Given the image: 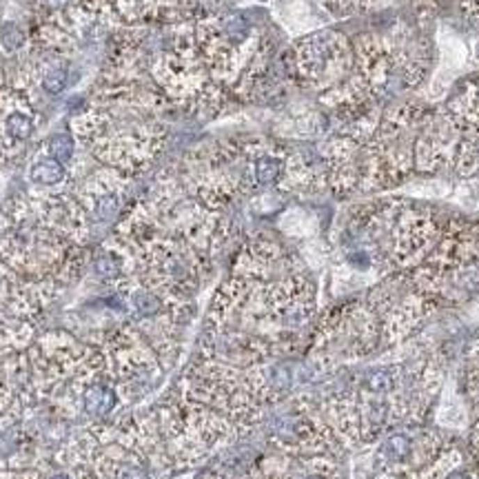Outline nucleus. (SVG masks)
<instances>
[{"mask_svg": "<svg viewBox=\"0 0 479 479\" xmlns=\"http://www.w3.org/2000/svg\"><path fill=\"white\" fill-rule=\"evenodd\" d=\"M116 406V395L107 386H91L85 393V411L89 415H107L113 411Z\"/></svg>", "mask_w": 479, "mask_h": 479, "instance_id": "1", "label": "nucleus"}, {"mask_svg": "<svg viewBox=\"0 0 479 479\" xmlns=\"http://www.w3.org/2000/svg\"><path fill=\"white\" fill-rule=\"evenodd\" d=\"M29 178L33 180V182H38V184H56V182H60V180L65 178V169L56 158L40 160L38 164L31 166Z\"/></svg>", "mask_w": 479, "mask_h": 479, "instance_id": "2", "label": "nucleus"}, {"mask_svg": "<svg viewBox=\"0 0 479 479\" xmlns=\"http://www.w3.org/2000/svg\"><path fill=\"white\" fill-rule=\"evenodd\" d=\"M5 131H7V136L14 138V140H27L33 131V123H31L29 116L14 111V113H9L5 120Z\"/></svg>", "mask_w": 479, "mask_h": 479, "instance_id": "3", "label": "nucleus"}, {"mask_svg": "<svg viewBox=\"0 0 479 479\" xmlns=\"http://www.w3.org/2000/svg\"><path fill=\"white\" fill-rule=\"evenodd\" d=\"M49 151L58 162H67L74 155V140L65 134H58L49 142Z\"/></svg>", "mask_w": 479, "mask_h": 479, "instance_id": "4", "label": "nucleus"}, {"mask_svg": "<svg viewBox=\"0 0 479 479\" xmlns=\"http://www.w3.org/2000/svg\"><path fill=\"white\" fill-rule=\"evenodd\" d=\"M93 269H95V275L102 280H113L118 278V273H120V267H118V260L109 253H104L100 256L98 260L93 262Z\"/></svg>", "mask_w": 479, "mask_h": 479, "instance_id": "5", "label": "nucleus"}, {"mask_svg": "<svg viewBox=\"0 0 479 479\" xmlns=\"http://www.w3.org/2000/svg\"><path fill=\"white\" fill-rule=\"evenodd\" d=\"M65 85H67V71L65 69H54L42 80V87L49 93H60L65 89Z\"/></svg>", "mask_w": 479, "mask_h": 479, "instance_id": "6", "label": "nucleus"}, {"mask_svg": "<svg viewBox=\"0 0 479 479\" xmlns=\"http://www.w3.org/2000/svg\"><path fill=\"white\" fill-rule=\"evenodd\" d=\"M120 209V202L116 196H104L100 202H98V207H95V213H98V218L100 220H111L113 215L118 213Z\"/></svg>", "mask_w": 479, "mask_h": 479, "instance_id": "7", "label": "nucleus"}, {"mask_svg": "<svg viewBox=\"0 0 479 479\" xmlns=\"http://www.w3.org/2000/svg\"><path fill=\"white\" fill-rule=\"evenodd\" d=\"M411 446H409V439L402 437V435H395L388 439V453L393 460H404L406 455H409Z\"/></svg>", "mask_w": 479, "mask_h": 479, "instance_id": "8", "label": "nucleus"}, {"mask_svg": "<svg viewBox=\"0 0 479 479\" xmlns=\"http://www.w3.org/2000/svg\"><path fill=\"white\" fill-rule=\"evenodd\" d=\"M368 386L373 391H388L391 388V377L386 373H373L368 377Z\"/></svg>", "mask_w": 479, "mask_h": 479, "instance_id": "9", "label": "nucleus"}, {"mask_svg": "<svg viewBox=\"0 0 479 479\" xmlns=\"http://www.w3.org/2000/svg\"><path fill=\"white\" fill-rule=\"evenodd\" d=\"M3 38H5V45L9 47V49H16V47L22 42V33H20L16 27L7 25V27H5V31H3Z\"/></svg>", "mask_w": 479, "mask_h": 479, "instance_id": "10", "label": "nucleus"}, {"mask_svg": "<svg viewBox=\"0 0 479 479\" xmlns=\"http://www.w3.org/2000/svg\"><path fill=\"white\" fill-rule=\"evenodd\" d=\"M136 308L138 311H142V313H151V311H155V306H158V302H155V299L151 297V295H136Z\"/></svg>", "mask_w": 479, "mask_h": 479, "instance_id": "11", "label": "nucleus"}, {"mask_svg": "<svg viewBox=\"0 0 479 479\" xmlns=\"http://www.w3.org/2000/svg\"><path fill=\"white\" fill-rule=\"evenodd\" d=\"M275 173H278V164H275V162H260L258 175H260L262 182H269V180H273Z\"/></svg>", "mask_w": 479, "mask_h": 479, "instance_id": "12", "label": "nucleus"}, {"mask_svg": "<svg viewBox=\"0 0 479 479\" xmlns=\"http://www.w3.org/2000/svg\"><path fill=\"white\" fill-rule=\"evenodd\" d=\"M123 479H147V475L142 473L140 469H134V466H129V469H125V473H123Z\"/></svg>", "mask_w": 479, "mask_h": 479, "instance_id": "13", "label": "nucleus"}, {"mask_svg": "<svg viewBox=\"0 0 479 479\" xmlns=\"http://www.w3.org/2000/svg\"><path fill=\"white\" fill-rule=\"evenodd\" d=\"M448 479H469V477H466L464 473H455V475H450Z\"/></svg>", "mask_w": 479, "mask_h": 479, "instance_id": "14", "label": "nucleus"}, {"mask_svg": "<svg viewBox=\"0 0 479 479\" xmlns=\"http://www.w3.org/2000/svg\"><path fill=\"white\" fill-rule=\"evenodd\" d=\"M52 479H69V477H67V475H54Z\"/></svg>", "mask_w": 479, "mask_h": 479, "instance_id": "15", "label": "nucleus"}, {"mask_svg": "<svg viewBox=\"0 0 479 479\" xmlns=\"http://www.w3.org/2000/svg\"><path fill=\"white\" fill-rule=\"evenodd\" d=\"M306 479H322V477H306Z\"/></svg>", "mask_w": 479, "mask_h": 479, "instance_id": "16", "label": "nucleus"}]
</instances>
